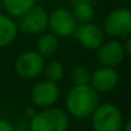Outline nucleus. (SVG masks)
Masks as SVG:
<instances>
[{
	"mask_svg": "<svg viewBox=\"0 0 131 131\" xmlns=\"http://www.w3.org/2000/svg\"><path fill=\"white\" fill-rule=\"evenodd\" d=\"M59 95L60 89L58 84L48 80H41L32 86L30 98L34 107H36L37 109H45L54 107L59 99Z\"/></svg>",
	"mask_w": 131,
	"mask_h": 131,
	"instance_id": "423d86ee",
	"label": "nucleus"
},
{
	"mask_svg": "<svg viewBox=\"0 0 131 131\" xmlns=\"http://www.w3.org/2000/svg\"><path fill=\"white\" fill-rule=\"evenodd\" d=\"M73 36L77 39V41L88 50H96L105 40V35L98 25L89 22V23H81L77 25Z\"/></svg>",
	"mask_w": 131,
	"mask_h": 131,
	"instance_id": "9b49d317",
	"label": "nucleus"
},
{
	"mask_svg": "<svg viewBox=\"0 0 131 131\" xmlns=\"http://www.w3.org/2000/svg\"><path fill=\"white\" fill-rule=\"evenodd\" d=\"M121 131H131V119L130 118H126L123 121V125H122Z\"/></svg>",
	"mask_w": 131,
	"mask_h": 131,
	"instance_id": "412c9836",
	"label": "nucleus"
},
{
	"mask_svg": "<svg viewBox=\"0 0 131 131\" xmlns=\"http://www.w3.org/2000/svg\"><path fill=\"white\" fill-rule=\"evenodd\" d=\"M119 82V73L116 68L111 67H103L100 66L94 72H91L90 79V86L100 95L113 91Z\"/></svg>",
	"mask_w": 131,
	"mask_h": 131,
	"instance_id": "9d476101",
	"label": "nucleus"
},
{
	"mask_svg": "<svg viewBox=\"0 0 131 131\" xmlns=\"http://www.w3.org/2000/svg\"><path fill=\"white\" fill-rule=\"evenodd\" d=\"M39 112V109L36 108V107H27L26 109H25V118L27 119V121H30V119H32L35 116H36V113Z\"/></svg>",
	"mask_w": 131,
	"mask_h": 131,
	"instance_id": "a211bd4d",
	"label": "nucleus"
},
{
	"mask_svg": "<svg viewBox=\"0 0 131 131\" xmlns=\"http://www.w3.org/2000/svg\"><path fill=\"white\" fill-rule=\"evenodd\" d=\"M90 118L94 131H121L125 121L121 109L112 103H100Z\"/></svg>",
	"mask_w": 131,
	"mask_h": 131,
	"instance_id": "7ed1b4c3",
	"label": "nucleus"
},
{
	"mask_svg": "<svg viewBox=\"0 0 131 131\" xmlns=\"http://www.w3.org/2000/svg\"><path fill=\"white\" fill-rule=\"evenodd\" d=\"M45 58L35 50H27L19 54L14 60V71L23 80H35L42 75Z\"/></svg>",
	"mask_w": 131,
	"mask_h": 131,
	"instance_id": "39448f33",
	"label": "nucleus"
},
{
	"mask_svg": "<svg viewBox=\"0 0 131 131\" xmlns=\"http://www.w3.org/2000/svg\"><path fill=\"white\" fill-rule=\"evenodd\" d=\"M99 94L90 85L72 86L64 98V111L75 118H89L100 104Z\"/></svg>",
	"mask_w": 131,
	"mask_h": 131,
	"instance_id": "f257e3e1",
	"label": "nucleus"
},
{
	"mask_svg": "<svg viewBox=\"0 0 131 131\" xmlns=\"http://www.w3.org/2000/svg\"><path fill=\"white\" fill-rule=\"evenodd\" d=\"M3 9V5H2V0H0V10Z\"/></svg>",
	"mask_w": 131,
	"mask_h": 131,
	"instance_id": "4be33fe9",
	"label": "nucleus"
},
{
	"mask_svg": "<svg viewBox=\"0 0 131 131\" xmlns=\"http://www.w3.org/2000/svg\"><path fill=\"white\" fill-rule=\"evenodd\" d=\"M71 13L76 19L77 25L93 22V18L95 16L93 0H72Z\"/></svg>",
	"mask_w": 131,
	"mask_h": 131,
	"instance_id": "4468645a",
	"label": "nucleus"
},
{
	"mask_svg": "<svg viewBox=\"0 0 131 131\" xmlns=\"http://www.w3.org/2000/svg\"><path fill=\"white\" fill-rule=\"evenodd\" d=\"M104 35L112 39H125L131 34V12L128 8H116L111 10L103 22Z\"/></svg>",
	"mask_w": 131,
	"mask_h": 131,
	"instance_id": "20e7f679",
	"label": "nucleus"
},
{
	"mask_svg": "<svg viewBox=\"0 0 131 131\" xmlns=\"http://www.w3.org/2000/svg\"><path fill=\"white\" fill-rule=\"evenodd\" d=\"M91 79V71L88 66L84 64H77L71 71V81L73 86H80V85H89Z\"/></svg>",
	"mask_w": 131,
	"mask_h": 131,
	"instance_id": "f3484780",
	"label": "nucleus"
},
{
	"mask_svg": "<svg viewBox=\"0 0 131 131\" xmlns=\"http://www.w3.org/2000/svg\"><path fill=\"white\" fill-rule=\"evenodd\" d=\"M77 22L73 18L71 10L66 8H58L49 14L48 28L57 37H70L75 34Z\"/></svg>",
	"mask_w": 131,
	"mask_h": 131,
	"instance_id": "0eeeda50",
	"label": "nucleus"
},
{
	"mask_svg": "<svg viewBox=\"0 0 131 131\" xmlns=\"http://www.w3.org/2000/svg\"><path fill=\"white\" fill-rule=\"evenodd\" d=\"M68 128L70 116L58 107L39 109L36 116L28 121V131H68Z\"/></svg>",
	"mask_w": 131,
	"mask_h": 131,
	"instance_id": "f03ea898",
	"label": "nucleus"
},
{
	"mask_svg": "<svg viewBox=\"0 0 131 131\" xmlns=\"http://www.w3.org/2000/svg\"><path fill=\"white\" fill-rule=\"evenodd\" d=\"M122 45H123V49H125L126 57L131 55V37H130V36H127V37H125V39H123Z\"/></svg>",
	"mask_w": 131,
	"mask_h": 131,
	"instance_id": "aec40b11",
	"label": "nucleus"
},
{
	"mask_svg": "<svg viewBox=\"0 0 131 131\" xmlns=\"http://www.w3.org/2000/svg\"><path fill=\"white\" fill-rule=\"evenodd\" d=\"M96 58L103 67L116 68L126 58L122 41L117 39H111L108 41H104L96 49Z\"/></svg>",
	"mask_w": 131,
	"mask_h": 131,
	"instance_id": "1a4fd4ad",
	"label": "nucleus"
},
{
	"mask_svg": "<svg viewBox=\"0 0 131 131\" xmlns=\"http://www.w3.org/2000/svg\"><path fill=\"white\" fill-rule=\"evenodd\" d=\"M49 13L40 5L32 7L27 13L19 17V26L22 31L31 35H40L48 30Z\"/></svg>",
	"mask_w": 131,
	"mask_h": 131,
	"instance_id": "6e6552de",
	"label": "nucleus"
},
{
	"mask_svg": "<svg viewBox=\"0 0 131 131\" xmlns=\"http://www.w3.org/2000/svg\"><path fill=\"white\" fill-rule=\"evenodd\" d=\"M0 131H16V127L7 119L0 118Z\"/></svg>",
	"mask_w": 131,
	"mask_h": 131,
	"instance_id": "6ab92c4d",
	"label": "nucleus"
},
{
	"mask_svg": "<svg viewBox=\"0 0 131 131\" xmlns=\"http://www.w3.org/2000/svg\"><path fill=\"white\" fill-rule=\"evenodd\" d=\"M37 0H2L3 9L12 18H19L27 13L32 7H35Z\"/></svg>",
	"mask_w": 131,
	"mask_h": 131,
	"instance_id": "2eb2a0df",
	"label": "nucleus"
},
{
	"mask_svg": "<svg viewBox=\"0 0 131 131\" xmlns=\"http://www.w3.org/2000/svg\"><path fill=\"white\" fill-rule=\"evenodd\" d=\"M18 25L7 13L0 12V49L12 45L18 36Z\"/></svg>",
	"mask_w": 131,
	"mask_h": 131,
	"instance_id": "f8f14e48",
	"label": "nucleus"
},
{
	"mask_svg": "<svg viewBox=\"0 0 131 131\" xmlns=\"http://www.w3.org/2000/svg\"><path fill=\"white\" fill-rule=\"evenodd\" d=\"M58 49H59V37L46 31L37 35L35 42V51H37L42 58L53 57L58 51Z\"/></svg>",
	"mask_w": 131,
	"mask_h": 131,
	"instance_id": "ddd939ff",
	"label": "nucleus"
},
{
	"mask_svg": "<svg viewBox=\"0 0 131 131\" xmlns=\"http://www.w3.org/2000/svg\"><path fill=\"white\" fill-rule=\"evenodd\" d=\"M42 75L45 76V80L58 84L63 80L66 75V68L62 62L59 60H50L49 63H45V67L42 71Z\"/></svg>",
	"mask_w": 131,
	"mask_h": 131,
	"instance_id": "dca6fc26",
	"label": "nucleus"
}]
</instances>
